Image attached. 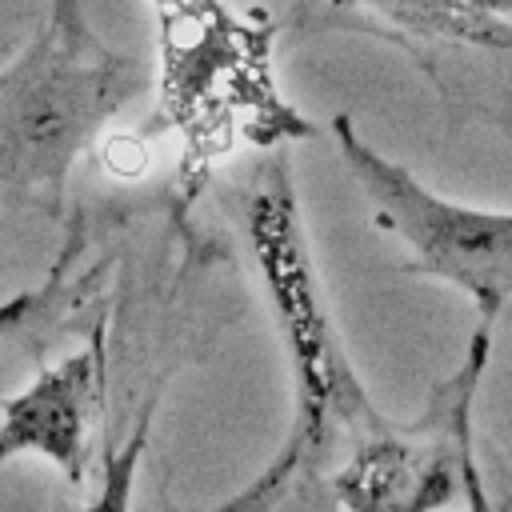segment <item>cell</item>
I'll list each match as a JSON object with an SVG mask.
<instances>
[{
  "label": "cell",
  "instance_id": "1",
  "mask_svg": "<svg viewBox=\"0 0 512 512\" xmlns=\"http://www.w3.org/2000/svg\"><path fill=\"white\" fill-rule=\"evenodd\" d=\"M144 88V60L112 48L80 0H48L40 32L0 68V200L56 212L80 152Z\"/></svg>",
  "mask_w": 512,
  "mask_h": 512
},
{
  "label": "cell",
  "instance_id": "2",
  "mask_svg": "<svg viewBox=\"0 0 512 512\" xmlns=\"http://www.w3.org/2000/svg\"><path fill=\"white\" fill-rule=\"evenodd\" d=\"M240 220L252 240L256 264L264 272L272 308L284 328V344L292 352L296 396H300V428L312 444L348 432L352 440L372 428L380 416L372 412L344 344L336 340L320 288L316 268L308 256V240L296 212L292 168L284 160H268L240 196Z\"/></svg>",
  "mask_w": 512,
  "mask_h": 512
},
{
  "label": "cell",
  "instance_id": "3",
  "mask_svg": "<svg viewBox=\"0 0 512 512\" xmlns=\"http://www.w3.org/2000/svg\"><path fill=\"white\" fill-rule=\"evenodd\" d=\"M336 148L376 208V224L396 232L412 252V272L436 276L464 292L484 336L512 316V212L468 208L424 188L408 168L376 152L348 116L332 120Z\"/></svg>",
  "mask_w": 512,
  "mask_h": 512
},
{
  "label": "cell",
  "instance_id": "4",
  "mask_svg": "<svg viewBox=\"0 0 512 512\" xmlns=\"http://www.w3.org/2000/svg\"><path fill=\"white\" fill-rule=\"evenodd\" d=\"M484 348L488 336L480 332L460 372L436 388L416 424L376 420L356 436L352 460L336 476V496L348 512H440L456 500L488 512L472 452V396Z\"/></svg>",
  "mask_w": 512,
  "mask_h": 512
},
{
  "label": "cell",
  "instance_id": "5",
  "mask_svg": "<svg viewBox=\"0 0 512 512\" xmlns=\"http://www.w3.org/2000/svg\"><path fill=\"white\" fill-rule=\"evenodd\" d=\"M352 28L388 36L444 92L500 124L512 104V0H328Z\"/></svg>",
  "mask_w": 512,
  "mask_h": 512
},
{
  "label": "cell",
  "instance_id": "6",
  "mask_svg": "<svg viewBox=\"0 0 512 512\" xmlns=\"http://www.w3.org/2000/svg\"><path fill=\"white\" fill-rule=\"evenodd\" d=\"M92 364V352H76L44 368L20 396L0 400V464L20 452H36L72 484L84 480Z\"/></svg>",
  "mask_w": 512,
  "mask_h": 512
},
{
  "label": "cell",
  "instance_id": "7",
  "mask_svg": "<svg viewBox=\"0 0 512 512\" xmlns=\"http://www.w3.org/2000/svg\"><path fill=\"white\" fill-rule=\"evenodd\" d=\"M140 452H144V424L132 432V440L104 460V476L100 488L92 492V500L80 512H132V488H136V468H140Z\"/></svg>",
  "mask_w": 512,
  "mask_h": 512
}]
</instances>
